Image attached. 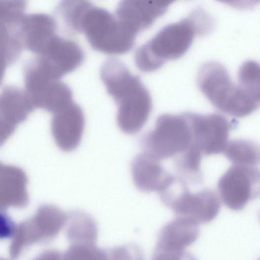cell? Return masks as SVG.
Instances as JSON below:
<instances>
[{
    "label": "cell",
    "instance_id": "obj_1",
    "mask_svg": "<svg viewBox=\"0 0 260 260\" xmlns=\"http://www.w3.org/2000/svg\"><path fill=\"white\" fill-rule=\"evenodd\" d=\"M237 76V82H233L224 66L210 60L201 66L197 83L215 108L231 116L243 117L259 106L258 63L252 60L244 61Z\"/></svg>",
    "mask_w": 260,
    "mask_h": 260
},
{
    "label": "cell",
    "instance_id": "obj_2",
    "mask_svg": "<svg viewBox=\"0 0 260 260\" xmlns=\"http://www.w3.org/2000/svg\"><path fill=\"white\" fill-rule=\"evenodd\" d=\"M60 18L73 32L83 33L91 47L109 54H120L134 46L137 34L108 10L84 1H68Z\"/></svg>",
    "mask_w": 260,
    "mask_h": 260
},
{
    "label": "cell",
    "instance_id": "obj_3",
    "mask_svg": "<svg viewBox=\"0 0 260 260\" xmlns=\"http://www.w3.org/2000/svg\"><path fill=\"white\" fill-rule=\"evenodd\" d=\"M214 26L212 17L202 8H197L180 21L161 28L135 52V62L142 72L160 68L167 61L183 55L196 36H204Z\"/></svg>",
    "mask_w": 260,
    "mask_h": 260
},
{
    "label": "cell",
    "instance_id": "obj_4",
    "mask_svg": "<svg viewBox=\"0 0 260 260\" xmlns=\"http://www.w3.org/2000/svg\"><path fill=\"white\" fill-rule=\"evenodd\" d=\"M100 76L118 106L117 123L132 129L143 126L151 111L152 100L140 77L115 58L108 59L103 64Z\"/></svg>",
    "mask_w": 260,
    "mask_h": 260
},
{
    "label": "cell",
    "instance_id": "obj_5",
    "mask_svg": "<svg viewBox=\"0 0 260 260\" xmlns=\"http://www.w3.org/2000/svg\"><path fill=\"white\" fill-rule=\"evenodd\" d=\"M144 152L161 161L185 153L192 144L190 127L185 112L159 115L153 129L142 138Z\"/></svg>",
    "mask_w": 260,
    "mask_h": 260
},
{
    "label": "cell",
    "instance_id": "obj_6",
    "mask_svg": "<svg viewBox=\"0 0 260 260\" xmlns=\"http://www.w3.org/2000/svg\"><path fill=\"white\" fill-rule=\"evenodd\" d=\"M179 192L167 191L159 194L163 203L172 209L177 217L190 219L199 224L208 223L218 215L220 202L216 192L205 189L192 193L183 181Z\"/></svg>",
    "mask_w": 260,
    "mask_h": 260
},
{
    "label": "cell",
    "instance_id": "obj_7",
    "mask_svg": "<svg viewBox=\"0 0 260 260\" xmlns=\"http://www.w3.org/2000/svg\"><path fill=\"white\" fill-rule=\"evenodd\" d=\"M26 8L25 1H0V86L24 49L21 23Z\"/></svg>",
    "mask_w": 260,
    "mask_h": 260
},
{
    "label": "cell",
    "instance_id": "obj_8",
    "mask_svg": "<svg viewBox=\"0 0 260 260\" xmlns=\"http://www.w3.org/2000/svg\"><path fill=\"white\" fill-rule=\"evenodd\" d=\"M185 114L190 127L192 144L202 154L210 155L223 152L230 131L236 127L238 121L235 119L229 120L218 113L186 112Z\"/></svg>",
    "mask_w": 260,
    "mask_h": 260
},
{
    "label": "cell",
    "instance_id": "obj_9",
    "mask_svg": "<svg viewBox=\"0 0 260 260\" xmlns=\"http://www.w3.org/2000/svg\"><path fill=\"white\" fill-rule=\"evenodd\" d=\"M84 59V52L77 43L57 35L40 54L29 58L39 72L54 80L75 70Z\"/></svg>",
    "mask_w": 260,
    "mask_h": 260
},
{
    "label": "cell",
    "instance_id": "obj_10",
    "mask_svg": "<svg viewBox=\"0 0 260 260\" xmlns=\"http://www.w3.org/2000/svg\"><path fill=\"white\" fill-rule=\"evenodd\" d=\"M259 181L256 167L233 165L218 181L219 195L227 207L241 210L249 201L259 197Z\"/></svg>",
    "mask_w": 260,
    "mask_h": 260
},
{
    "label": "cell",
    "instance_id": "obj_11",
    "mask_svg": "<svg viewBox=\"0 0 260 260\" xmlns=\"http://www.w3.org/2000/svg\"><path fill=\"white\" fill-rule=\"evenodd\" d=\"M173 1H132L120 2L115 16L125 26L137 34L149 27L164 15Z\"/></svg>",
    "mask_w": 260,
    "mask_h": 260
},
{
    "label": "cell",
    "instance_id": "obj_12",
    "mask_svg": "<svg viewBox=\"0 0 260 260\" xmlns=\"http://www.w3.org/2000/svg\"><path fill=\"white\" fill-rule=\"evenodd\" d=\"M160 161L145 153L136 155L131 165L133 181L140 190L161 193L175 182L176 177L163 168Z\"/></svg>",
    "mask_w": 260,
    "mask_h": 260
},
{
    "label": "cell",
    "instance_id": "obj_13",
    "mask_svg": "<svg viewBox=\"0 0 260 260\" xmlns=\"http://www.w3.org/2000/svg\"><path fill=\"white\" fill-rule=\"evenodd\" d=\"M84 126L83 112L73 102L55 112L52 130L58 147L64 151L76 149L81 141Z\"/></svg>",
    "mask_w": 260,
    "mask_h": 260
},
{
    "label": "cell",
    "instance_id": "obj_14",
    "mask_svg": "<svg viewBox=\"0 0 260 260\" xmlns=\"http://www.w3.org/2000/svg\"><path fill=\"white\" fill-rule=\"evenodd\" d=\"M56 29L55 20L48 14H25L21 24L24 49L35 55L39 54L57 35Z\"/></svg>",
    "mask_w": 260,
    "mask_h": 260
},
{
    "label": "cell",
    "instance_id": "obj_15",
    "mask_svg": "<svg viewBox=\"0 0 260 260\" xmlns=\"http://www.w3.org/2000/svg\"><path fill=\"white\" fill-rule=\"evenodd\" d=\"M198 224L184 217H177L165 224L160 231L157 246L176 249H185L198 239Z\"/></svg>",
    "mask_w": 260,
    "mask_h": 260
},
{
    "label": "cell",
    "instance_id": "obj_16",
    "mask_svg": "<svg viewBox=\"0 0 260 260\" xmlns=\"http://www.w3.org/2000/svg\"><path fill=\"white\" fill-rule=\"evenodd\" d=\"M66 225L70 244H95L98 228L94 219L88 213L80 210L69 212Z\"/></svg>",
    "mask_w": 260,
    "mask_h": 260
},
{
    "label": "cell",
    "instance_id": "obj_17",
    "mask_svg": "<svg viewBox=\"0 0 260 260\" xmlns=\"http://www.w3.org/2000/svg\"><path fill=\"white\" fill-rule=\"evenodd\" d=\"M223 153L233 165L255 167L259 165V146L250 140L236 139L228 142Z\"/></svg>",
    "mask_w": 260,
    "mask_h": 260
},
{
    "label": "cell",
    "instance_id": "obj_18",
    "mask_svg": "<svg viewBox=\"0 0 260 260\" xmlns=\"http://www.w3.org/2000/svg\"><path fill=\"white\" fill-rule=\"evenodd\" d=\"M63 260H106V251L95 244H70Z\"/></svg>",
    "mask_w": 260,
    "mask_h": 260
},
{
    "label": "cell",
    "instance_id": "obj_19",
    "mask_svg": "<svg viewBox=\"0 0 260 260\" xmlns=\"http://www.w3.org/2000/svg\"><path fill=\"white\" fill-rule=\"evenodd\" d=\"M151 260H197L185 249H176L155 246Z\"/></svg>",
    "mask_w": 260,
    "mask_h": 260
},
{
    "label": "cell",
    "instance_id": "obj_20",
    "mask_svg": "<svg viewBox=\"0 0 260 260\" xmlns=\"http://www.w3.org/2000/svg\"><path fill=\"white\" fill-rule=\"evenodd\" d=\"M11 221L5 215L0 213V239L9 237L13 232Z\"/></svg>",
    "mask_w": 260,
    "mask_h": 260
}]
</instances>
